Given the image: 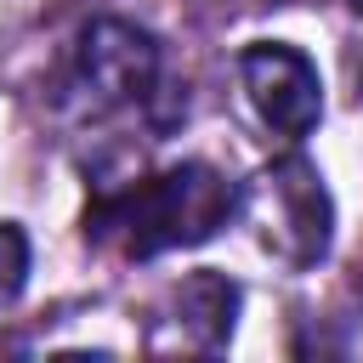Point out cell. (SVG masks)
Masks as SVG:
<instances>
[{
  "instance_id": "cell-1",
  "label": "cell",
  "mask_w": 363,
  "mask_h": 363,
  "mask_svg": "<svg viewBox=\"0 0 363 363\" xmlns=\"http://www.w3.org/2000/svg\"><path fill=\"white\" fill-rule=\"evenodd\" d=\"M233 210H238V187L216 164L187 159V164H170L130 187L96 193L85 204V238L113 244L119 255L153 261L164 250H193V244L216 238L233 221Z\"/></svg>"
},
{
  "instance_id": "cell-2",
  "label": "cell",
  "mask_w": 363,
  "mask_h": 363,
  "mask_svg": "<svg viewBox=\"0 0 363 363\" xmlns=\"http://www.w3.org/2000/svg\"><path fill=\"white\" fill-rule=\"evenodd\" d=\"M261 233V244L289 261V267H318L329 255L335 238V199L318 176V164L306 153H284L272 164H261V176L250 182V193L238 199Z\"/></svg>"
},
{
  "instance_id": "cell-3",
  "label": "cell",
  "mask_w": 363,
  "mask_h": 363,
  "mask_svg": "<svg viewBox=\"0 0 363 363\" xmlns=\"http://www.w3.org/2000/svg\"><path fill=\"white\" fill-rule=\"evenodd\" d=\"M68 85L85 113H113V108L147 102L159 85V40L125 17H96L74 40Z\"/></svg>"
},
{
  "instance_id": "cell-4",
  "label": "cell",
  "mask_w": 363,
  "mask_h": 363,
  "mask_svg": "<svg viewBox=\"0 0 363 363\" xmlns=\"http://www.w3.org/2000/svg\"><path fill=\"white\" fill-rule=\"evenodd\" d=\"M238 79L250 91V108L261 113V125H272L278 136L301 142L318 119H323V79L318 62L284 40H255L238 57Z\"/></svg>"
},
{
  "instance_id": "cell-5",
  "label": "cell",
  "mask_w": 363,
  "mask_h": 363,
  "mask_svg": "<svg viewBox=\"0 0 363 363\" xmlns=\"http://www.w3.org/2000/svg\"><path fill=\"white\" fill-rule=\"evenodd\" d=\"M238 306H244V295H238V284L221 278V272H193V278L176 284V323H182V335H187L199 352H221V346L233 340Z\"/></svg>"
},
{
  "instance_id": "cell-6",
  "label": "cell",
  "mask_w": 363,
  "mask_h": 363,
  "mask_svg": "<svg viewBox=\"0 0 363 363\" xmlns=\"http://www.w3.org/2000/svg\"><path fill=\"white\" fill-rule=\"evenodd\" d=\"M28 261H34L28 233H23L17 221H0V312L23 295V284H28Z\"/></svg>"
},
{
  "instance_id": "cell-7",
  "label": "cell",
  "mask_w": 363,
  "mask_h": 363,
  "mask_svg": "<svg viewBox=\"0 0 363 363\" xmlns=\"http://www.w3.org/2000/svg\"><path fill=\"white\" fill-rule=\"evenodd\" d=\"M346 6H352V11H363V0H346Z\"/></svg>"
},
{
  "instance_id": "cell-8",
  "label": "cell",
  "mask_w": 363,
  "mask_h": 363,
  "mask_svg": "<svg viewBox=\"0 0 363 363\" xmlns=\"http://www.w3.org/2000/svg\"><path fill=\"white\" fill-rule=\"evenodd\" d=\"M357 85H363V74H357Z\"/></svg>"
}]
</instances>
